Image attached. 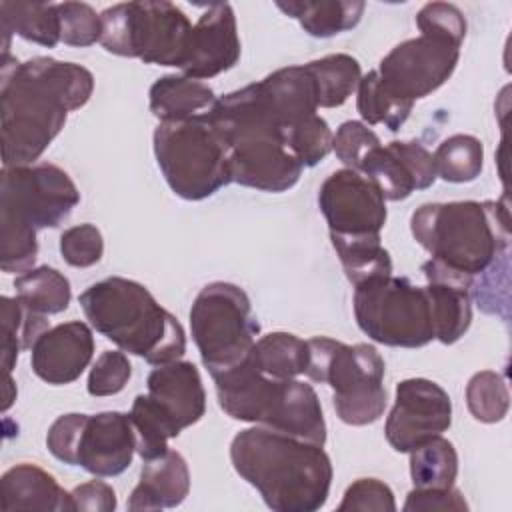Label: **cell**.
I'll list each match as a JSON object with an SVG mask.
<instances>
[{
  "label": "cell",
  "mask_w": 512,
  "mask_h": 512,
  "mask_svg": "<svg viewBox=\"0 0 512 512\" xmlns=\"http://www.w3.org/2000/svg\"><path fill=\"white\" fill-rule=\"evenodd\" d=\"M306 376L332 388L336 416L350 426L376 422L386 410V364L372 344H344L328 336L308 340Z\"/></svg>",
  "instance_id": "ba28073f"
},
{
  "label": "cell",
  "mask_w": 512,
  "mask_h": 512,
  "mask_svg": "<svg viewBox=\"0 0 512 512\" xmlns=\"http://www.w3.org/2000/svg\"><path fill=\"white\" fill-rule=\"evenodd\" d=\"M466 406L478 422L494 424L504 420L510 408V392L504 376L494 370L476 372L466 386Z\"/></svg>",
  "instance_id": "8d00e7d4"
},
{
  "label": "cell",
  "mask_w": 512,
  "mask_h": 512,
  "mask_svg": "<svg viewBox=\"0 0 512 512\" xmlns=\"http://www.w3.org/2000/svg\"><path fill=\"white\" fill-rule=\"evenodd\" d=\"M74 180L56 164L2 166L0 174V268L28 272L38 256L36 234L58 228L78 206Z\"/></svg>",
  "instance_id": "277c9868"
},
{
  "label": "cell",
  "mask_w": 512,
  "mask_h": 512,
  "mask_svg": "<svg viewBox=\"0 0 512 512\" xmlns=\"http://www.w3.org/2000/svg\"><path fill=\"white\" fill-rule=\"evenodd\" d=\"M208 118L228 150L232 182L278 194L300 180L304 166L286 146L258 82L218 98Z\"/></svg>",
  "instance_id": "3957f363"
},
{
  "label": "cell",
  "mask_w": 512,
  "mask_h": 512,
  "mask_svg": "<svg viewBox=\"0 0 512 512\" xmlns=\"http://www.w3.org/2000/svg\"><path fill=\"white\" fill-rule=\"evenodd\" d=\"M154 156L170 190L184 200H204L232 182L228 150L208 114L182 122H160Z\"/></svg>",
  "instance_id": "9c48e42d"
},
{
  "label": "cell",
  "mask_w": 512,
  "mask_h": 512,
  "mask_svg": "<svg viewBox=\"0 0 512 512\" xmlns=\"http://www.w3.org/2000/svg\"><path fill=\"white\" fill-rule=\"evenodd\" d=\"M128 416L136 436V452L144 462L166 454L168 440L180 434L168 414L148 394L134 398Z\"/></svg>",
  "instance_id": "836d02e7"
},
{
  "label": "cell",
  "mask_w": 512,
  "mask_h": 512,
  "mask_svg": "<svg viewBox=\"0 0 512 512\" xmlns=\"http://www.w3.org/2000/svg\"><path fill=\"white\" fill-rule=\"evenodd\" d=\"M410 454V476L414 488H452L458 476V454L442 434L434 436Z\"/></svg>",
  "instance_id": "d6a6232c"
},
{
  "label": "cell",
  "mask_w": 512,
  "mask_h": 512,
  "mask_svg": "<svg viewBox=\"0 0 512 512\" xmlns=\"http://www.w3.org/2000/svg\"><path fill=\"white\" fill-rule=\"evenodd\" d=\"M100 44L106 52L144 64L176 66L186 60L192 24L172 2H120L102 14Z\"/></svg>",
  "instance_id": "30bf717a"
},
{
  "label": "cell",
  "mask_w": 512,
  "mask_h": 512,
  "mask_svg": "<svg viewBox=\"0 0 512 512\" xmlns=\"http://www.w3.org/2000/svg\"><path fill=\"white\" fill-rule=\"evenodd\" d=\"M422 272L428 280L424 286L430 302L434 340L442 344L458 342L472 322V282L474 278L444 266L438 260L422 264Z\"/></svg>",
  "instance_id": "ffe728a7"
},
{
  "label": "cell",
  "mask_w": 512,
  "mask_h": 512,
  "mask_svg": "<svg viewBox=\"0 0 512 512\" xmlns=\"http://www.w3.org/2000/svg\"><path fill=\"white\" fill-rule=\"evenodd\" d=\"M318 208L330 236H380L388 210L380 190L360 172H332L318 190Z\"/></svg>",
  "instance_id": "9a60e30c"
},
{
  "label": "cell",
  "mask_w": 512,
  "mask_h": 512,
  "mask_svg": "<svg viewBox=\"0 0 512 512\" xmlns=\"http://www.w3.org/2000/svg\"><path fill=\"white\" fill-rule=\"evenodd\" d=\"M94 92V76L74 62L36 56L26 62L4 56L0 72L2 164H34Z\"/></svg>",
  "instance_id": "6da1fadb"
},
{
  "label": "cell",
  "mask_w": 512,
  "mask_h": 512,
  "mask_svg": "<svg viewBox=\"0 0 512 512\" xmlns=\"http://www.w3.org/2000/svg\"><path fill=\"white\" fill-rule=\"evenodd\" d=\"M286 16L300 22L304 32L314 38H332L352 30L366 8L358 0H318V2H276Z\"/></svg>",
  "instance_id": "4316f807"
},
{
  "label": "cell",
  "mask_w": 512,
  "mask_h": 512,
  "mask_svg": "<svg viewBox=\"0 0 512 512\" xmlns=\"http://www.w3.org/2000/svg\"><path fill=\"white\" fill-rule=\"evenodd\" d=\"M404 512H466L468 502L452 488H412L402 506Z\"/></svg>",
  "instance_id": "f6af8a7d"
},
{
  "label": "cell",
  "mask_w": 512,
  "mask_h": 512,
  "mask_svg": "<svg viewBox=\"0 0 512 512\" xmlns=\"http://www.w3.org/2000/svg\"><path fill=\"white\" fill-rule=\"evenodd\" d=\"M356 108L364 124L376 126L382 124L390 132H398L400 126L408 120L414 102L396 98L380 80L376 70H370L360 78L356 88Z\"/></svg>",
  "instance_id": "e575fe53"
},
{
  "label": "cell",
  "mask_w": 512,
  "mask_h": 512,
  "mask_svg": "<svg viewBox=\"0 0 512 512\" xmlns=\"http://www.w3.org/2000/svg\"><path fill=\"white\" fill-rule=\"evenodd\" d=\"M2 510H54L72 512V494L66 492L56 478L36 464H16L2 474L0 480Z\"/></svg>",
  "instance_id": "603a6c76"
},
{
  "label": "cell",
  "mask_w": 512,
  "mask_h": 512,
  "mask_svg": "<svg viewBox=\"0 0 512 512\" xmlns=\"http://www.w3.org/2000/svg\"><path fill=\"white\" fill-rule=\"evenodd\" d=\"M74 510L82 512H112L116 510V492L102 480H90L76 486L72 492Z\"/></svg>",
  "instance_id": "7dc6e473"
},
{
  "label": "cell",
  "mask_w": 512,
  "mask_h": 512,
  "mask_svg": "<svg viewBox=\"0 0 512 512\" xmlns=\"http://www.w3.org/2000/svg\"><path fill=\"white\" fill-rule=\"evenodd\" d=\"M14 400H16V384L12 382V376L8 374V376H4V402H2V410L6 412L12 406Z\"/></svg>",
  "instance_id": "c3c4849f"
},
{
  "label": "cell",
  "mask_w": 512,
  "mask_h": 512,
  "mask_svg": "<svg viewBox=\"0 0 512 512\" xmlns=\"http://www.w3.org/2000/svg\"><path fill=\"white\" fill-rule=\"evenodd\" d=\"M460 44L420 34L396 44L378 66L382 84L400 100H420L438 90L456 70Z\"/></svg>",
  "instance_id": "4fadbf2b"
},
{
  "label": "cell",
  "mask_w": 512,
  "mask_h": 512,
  "mask_svg": "<svg viewBox=\"0 0 512 512\" xmlns=\"http://www.w3.org/2000/svg\"><path fill=\"white\" fill-rule=\"evenodd\" d=\"M254 364L272 378H298L306 374L310 348L308 340L290 332H270L254 342L250 352Z\"/></svg>",
  "instance_id": "f546056e"
},
{
  "label": "cell",
  "mask_w": 512,
  "mask_h": 512,
  "mask_svg": "<svg viewBox=\"0 0 512 512\" xmlns=\"http://www.w3.org/2000/svg\"><path fill=\"white\" fill-rule=\"evenodd\" d=\"M330 240L352 286L392 274V258L380 236H330Z\"/></svg>",
  "instance_id": "f1b7e54d"
},
{
  "label": "cell",
  "mask_w": 512,
  "mask_h": 512,
  "mask_svg": "<svg viewBox=\"0 0 512 512\" xmlns=\"http://www.w3.org/2000/svg\"><path fill=\"white\" fill-rule=\"evenodd\" d=\"M258 84L282 130H288L318 110L316 84L304 64L274 70Z\"/></svg>",
  "instance_id": "cb8c5ba5"
},
{
  "label": "cell",
  "mask_w": 512,
  "mask_h": 512,
  "mask_svg": "<svg viewBox=\"0 0 512 512\" xmlns=\"http://www.w3.org/2000/svg\"><path fill=\"white\" fill-rule=\"evenodd\" d=\"M94 356V336L86 322L72 320L44 330L30 348L32 372L52 384L64 386L80 378Z\"/></svg>",
  "instance_id": "d6986e66"
},
{
  "label": "cell",
  "mask_w": 512,
  "mask_h": 512,
  "mask_svg": "<svg viewBox=\"0 0 512 512\" xmlns=\"http://www.w3.org/2000/svg\"><path fill=\"white\" fill-rule=\"evenodd\" d=\"M352 510L394 512L396 510L394 492L386 482L378 478H358L346 488L342 502L338 504V512H352Z\"/></svg>",
  "instance_id": "ee69618b"
},
{
  "label": "cell",
  "mask_w": 512,
  "mask_h": 512,
  "mask_svg": "<svg viewBox=\"0 0 512 512\" xmlns=\"http://www.w3.org/2000/svg\"><path fill=\"white\" fill-rule=\"evenodd\" d=\"M358 328L378 344L422 348L434 340L430 302L424 286L404 276H380L354 286Z\"/></svg>",
  "instance_id": "7c38bea8"
},
{
  "label": "cell",
  "mask_w": 512,
  "mask_h": 512,
  "mask_svg": "<svg viewBox=\"0 0 512 512\" xmlns=\"http://www.w3.org/2000/svg\"><path fill=\"white\" fill-rule=\"evenodd\" d=\"M48 328L46 316L32 312L16 296L0 298V352L4 376L12 374L18 354L32 348L34 340Z\"/></svg>",
  "instance_id": "83f0119b"
},
{
  "label": "cell",
  "mask_w": 512,
  "mask_h": 512,
  "mask_svg": "<svg viewBox=\"0 0 512 512\" xmlns=\"http://www.w3.org/2000/svg\"><path fill=\"white\" fill-rule=\"evenodd\" d=\"M60 254L74 268H88L100 262L104 254L102 232L94 224H78L66 228L60 236Z\"/></svg>",
  "instance_id": "7bdbcfd3"
},
{
  "label": "cell",
  "mask_w": 512,
  "mask_h": 512,
  "mask_svg": "<svg viewBox=\"0 0 512 512\" xmlns=\"http://www.w3.org/2000/svg\"><path fill=\"white\" fill-rule=\"evenodd\" d=\"M148 396L168 414L182 432L206 412V392L198 368L188 360L156 366L146 380Z\"/></svg>",
  "instance_id": "44dd1931"
},
{
  "label": "cell",
  "mask_w": 512,
  "mask_h": 512,
  "mask_svg": "<svg viewBox=\"0 0 512 512\" xmlns=\"http://www.w3.org/2000/svg\"><path fill=\"white\" fill-rule=\"evenodd\" d=\"M78 302L96 332L152 366L180 360L186 352L182 324L136 280L110 276L88 286Z\"/></svg>",
  "instance_id": "5b68a950"
},
{
  "label": "cell",
  "mask_w": 512,
  "mask_h": 512,
  "mask_svg": "<svg viewBox=\"0 0 512 512\" xmlns=\"http://www.w3.org/2000/svg\"><path fill=\"white\" fill-rule=\"evenodd\" d=\"M148 98L150 112L160 122H182L206 116L218 100L206 82L176 74L158 78L150 86Z\"/></svg>",
  "instance_id": "d4e9b609"
},
{
  "label": "cell",
  "mask_w": 512,
  "mask_h": 512,
  "mask_svg": "<svg viewBox=\"0 0 512 512\" xmlns=\"http://www.w3.org/2000/svg\"><path fill=\"white\" fill-rule=\"evenodd\" d=\"M416 26L420 34L450 40L462 46L466 36V18L462 10L448 2H428L416 14Z\"/></svg>",
  "instance_id": "b9f144b4"
},
{
  "label": "cell",
  "mask_w": 512,
  "mask_h": 512,
  "mask_svg": "<svg viewBox=\"0 0 512 512\" xmlns=\"http://www.w3.org/2000/svg\"><path fill=\"white\" fill-rule=\"evenodd\" d=\"M190 492V470L184 456L176 450L144 462L140 480L130 492L128 510H162L180 506Z\"/></svg>",
  "instance_id": "7402d4cb"
},
{
  "label": "cell",
  "mask_w": 512,
  "mask_h": 512,
  "mask_svg": "<svg viewBox=\"0 0 512 512\" xmlns=\"http://www.w3.org/2000/svg\"><path fill=\"white\" fill-rule=\"evenodd\" d=\"M212 380L218 404L230 418L324 446L326 420L310 384L298 378H272L252 356Z\"/></svg>",
  "instance_id": "52a82bcc"
},
{
  "label": "cell",
  "mask_w": 512,
  "mask_h": 512,
  "mask_svg": "<svg viewBox=\"0 0 512 512\" xmlns=\"http://www.w3.org/2000/svg\"><path fill=\"white\" fill-rule=\"evenodd\" d=\"M380 146V138L364 122L346 120L332 136V150L336 158L350 170L360 172L368 154Z\"/></svg>",
  "instance_id": "ab89813d"
},
{
  "label": "cell",
  "mask_w": 512,
  "mask_h": 512,
  "mask_svg": "<svg viewBox=\"0 0 512 512\" xmlns=\"http://www.w3.org/2000/svg\"><path fill=\"white\" fill-rule=\"evenodd\" d=\"M132 376V366L124 350L102 352L90 368L88 374V394L90 396H114L124 390Z\"/></svg>",
  "instance_id": "60d3db41"
},
{
  "label": "cell",
  "mask_w": 512,
  "mask_h": 512,
  "mask_svg": "<svg viewBox=\"0 0 512 512\" xmlns=\"http://www.w3.org/2000/svg\"><path fill=\"white\" fill-rule=\"evenodd\" d=\"M240 58V38L234 10L228 2L210 4L192 26L186 60L180 66L182 76L194 80L214 78Z\"/></svg>",
  "instance_id": "ac0fdd59"
},
{
  "label": "cell",
  "mask_w": 512,
  "mask_h": 512,
  "mask_svg": "<svg viewBox=\"0 0 512 512\" xmlns=\"http://www.w3.org/2000/svg\"><path fill=\"white\" fill-rule=\"evenodd\" d=\"M16 298L36 314H60L72 300L68 278L52 266H38L22 272L14 280Z\"/></svg>",
  "instance_id": "4dcf8cb0"
},
{
  "label": "cell",
  "mask_w": 512,
  "mask_h": 512,
  "mask_svg": "<svg viewBox=\"0 0 512 512\" xmlns=\"http://www.w3.org/2000/svg\"><path fill=\"white\" fill-rule=\"evenodd\" d=\"M364 174L384 196V200H406L414 190H426L436 182L432 154L416 140H392L374 148L364 160Z\"/></svg>",
  "instance_id": "2e32d148"
},
{
  "label": "cell",
  "mask_w": 512,
  "mask_h": 512,
  "mask_svg": "<svg viewBox=\"0 0 512 512\" xmlns=\"http://www.w3.org/2000/svg\"><path fill=\"white\" fill-rule=\"evenodd\" d=\"M332 130L320 114H312L288 130H284V140L290 152L302 166L320 164L332 150Z\"/></svg>",
  "instance_id": "74e56055"
},
{
  "label": "cell",
  "mask_w": 512,
  "mask_h": 512,
  "mask_svg": "<svg viewBox=\"0 0 512 512\" xmlns=\"http://www.w3.org/2000/svg\"><path fill=\"white\" fill-rule=\"evenodd\" d=\"M304 66L314 78L318 108L342 106L356 92L362 78L360 62L350 54H328Z\"/></svg>",
  "instance_id": "1f68e13d"
},
{
  "label": "cell",
  "mask_w": 512,
  "mask_h": 512,
  "mask_svg": "<svg viewBox=\"0 0 512 512\" xmlns=\"http://www.w3.org/2000/svg\"><path fill=\"white\" fill-rule=\"evenodd\" d=\"M230 460L274 512H316L328 500L334 470L318 444L254 426L232 438Z\"/></svg>",
  "instance_id": "7a4b0ae2"
},
{
  "label": "cell",
  "mask_w": 512,
  "mask_h": 512,
  "mask_svg": "<svg viewBox=\"0 0 512 512\" xmlns=\"http://www.w3.org/2000/svg\"><path fill=\"white\" fill-rule=\"evenodd\" d=\"M0 26L4 56L12 34L46 48H54L60 42V18L56 4L50 2H0Z\"/></svg>",
  "instance_id": "484cf974"
},
{
  "label": "cell",
  "mask_w": 512,
  "mask_h": 512,
  "mask_svg": "<svg viewBox=\"0 0 512 512\" xmlns=\"http://www.w3.org/2000/svg\"><path fill=\"white\" fill-rule=\"evenodd\" d=\"M190 330L210 376L242 364L260 332L248 294L232 282L206 284L192 302Z\"/></svg>",
  "instance_id": "8fae6325"
},
{
  "label": "cell",
  "mask_w": 512,
  "mask_h": 512,
  "mask_svg": "<svg viewBox=\"0 0 512 512\" xmlns=\"http://www.w3.org/2000/svg\"><path fill=\"white\" fill-rule=\"evenodd\" d=\"M452 424L448 392L428 378H406L396 384L394 406L384 434L396 452H410L422 442L440 436Z\"/></svg>",
  "instance_id": "5bb4252c"
},
{
  "label": "cell",
  "mask_w": 512,
  "mask_h": 512,
  "mask_svg": "<svg viewBox=\"0 0 512 512\" xmlns=\"http://www.w3.org/2000/svg\"><path fill=\"white\" fill-rule=\"evenodd\" d=\"M60 18V42L86 48L102 38V18L90 4L60 2L56 4Z\"/></svg>",
  "instance_id": "f35d334b"
},
{
  "label": "cell",
  "mask_w": 512,
  "mask_h": 512,
  "mask_svg": "<svg viewBox=\"0 0 512 512\" xmlns=\"http://www.w3.org/2000/svg\"><path fill=\"white\" fill-rule=\"evenodd\" d=\"M84 416L86 414H78V412L62 414L52 422L46 434V446L50 454L68 466H74V452H76L78 434H80Z\"/></svg>",
  "instance_id": "bcb514c9"
},
{
  "label": "cell",
  "mask_w": 512,
  "mask_h": 512,
  "mask_svg": "<svg viewBox=\"0 0 512 512\" xmlns=\"http://www.w3.org/2000/svg\"><path fill=\"white\" fill-rule=\"evenodd\" d=\"M432 158L438 178L452 184H464L480 176L484 166V146L476 136L454 134L438 144Z\"/></svg>",
  "instance_id": "d590c367"
},
{
  "label": "cell",
  "mask_w": 512,
  "mask_h": 512,
  "mask_svg": "<svg viewBox=\"0 0 512 512\" xmlns=\"http://www.w3.org/2000/svg\"><path fill=\"white\" fill-rule=\"evenodd\" d=\"M410 230L432 260L470 278L510 250V218L500 200L422 204L412 212Z\"/></svg>",
  "instance_id": "8992f818"
},
{
  "label": "cell",
  "mask_w": 512,
  "mask_h": 512,
  "mask_svg": "<svg viewBox=\"0 0 512 512\" xmlns=\"http://www.w3.org/2000/svg\"><path fill=\"white\" fill-rule=\"evenodd\" d=\"M136 452V436L128 414H86L74 452V466L110 478L122 474Z\"/></svg>",
  "instance_id": "e0dca14e"
}]
</instances>
